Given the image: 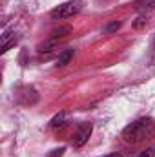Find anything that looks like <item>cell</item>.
<instances>
[{"label": "cell", "instance_id": "cell-3", "mask_svg": "<svg viewBox=\"0 0 155 157\" xmlns=\"http://www.w3.org/2000/svg\"><path fill=\"white\" fill-rule=\"evenodd\" d=\"M89 135H91V124L89 122H80L77 126V130H75V133H73V146L86 144Z\"/></svg>", "mask_w": 155, "mask_h": 157}, {"label": "cell", "instance_id": "cell-13", "mask_svg": "<svg viewBox=\"0 0 155 157\" xmlns=\"http://www.w3.org/2000/svg\"><path fill=\"white\" fill-rule=\"evenodd\" d=\"M106 157H122V154H110V155H106Z\"/></svg>", "mask_w": 155, "mask_h": 157}, {"label": "cell", "instance_id": "cell-9", "mask_svg": "<svg viewBox=\"0 0 155 157\" xmlns=\"http://www.w3.org/2000/svg\"><path fill=\"white\" fill-rule=\"evenodd\" d=\"M66 122H64V113H59L57 117L51 121V128H62Z\"/></svg>", "mask_w": 155, "mask_h": 157}, {"label": "cell", "instance_id": "cell-14", "mask_svg": "<svg viewBox=\"0 0 155 157\" xmlns=\"http://www.w3.org/2000/svg\"><path fill=\"white\" fill-rule=\"evenodd\" d=\"M152 53H153V57H155V40H153V44H152Z\"/></svg>", "mask_w": 155, "mask_h": 157}, {"label": "cell", "instance_id": "cell-6", "mask_svg": "<svg viewBox=\"0 0 155 157\" xmlns=\"http://www.w3.org/2000/svg\"><path fill=\"white\" fill-rule=\"evenodd\" d=\"M135 7L137 9H155V0H137Z\"/></svg>", "mask_w": 155, "mask_h": 157}, {"label": "cell", "instance_id": "cell-1", "mask_svg": "<svg viewBox=\"0 0 155 157\" xmlns=\"http://www.w3.org/2000/svg\"><path fill=\"white\" fill-rule=\"evenodd\" d=\"M153 133H155V121H152V119H139V121H135V122H131V124H128L124 128L122 137H124L126 143L135 144V143H141V141L152 137Z\"/></svg>", "mask_w": 155, "mask_h": 157}, {"label": "cell", "instance_id": "cell-7", "mask_svg": "<svg viewBox=\"0 0 155 157\" xmlns=\"http://www.w3.org/2000/svg\"><path fill=\"white\" fill-rule=\"evenodd\" d=\"M71 29L66 26V28H59V29H55V31H51V40H57V39H62V37H66L68 33H70Z\"/></svg>", "mask_w": 155, "mask_h": 157}, {"label": "cell", "instance_id": "cell-10", "mask_svg": "<svg viewBox=\"0 0 155 157\" xmlns=\"http://www.w3.org/2000/svg\"><path fill=\"white\" fill-rule=\"evenodd\" d=\"M64 152H66L64 148H55V150H51V152L47 154V157H62Z\"/></svg>", "mask_w": 155, "mask_h": 157}, {"label": "cell", "instance_id": "cell-5", "mask_svg": "<svg viewBox=\"0 0 155 157\" xmlns=\"http://www.w3.org/2000/svg\"><path fill=\"white\" fill-rule=\"evenodd\" d=\"M71 59H73V49H64L57 59V66H66Z\"/></svg>", "mask_w": 155, "mask_h": 157}, {"label": "cell", "instance_id": "cell-12", "mask_svg": "<svg viewBox=\"0 0 155 157\" xmlns=\"http://www.w3.org/2000/svg\"><path fill=\"white\" fill-rule=\"evenodd\" d=\"M146 24V18L144 17H141V18H137V22H135V28H142Z\"/></svg>", "mask_w": 155, "mask_h": 157}, {"label": "cell", "instance_id": "cell-2", "mask_svg": "<svg viewBox=\"0 0 155 157\" xmlns=\"http://www.w3.org/2000/svg\"><path fill=\"white\" fill-rule=\"evenodd\" d=\"M80 9H82V2L80 0H71V2H64V4L57 6L49 15L55 20H64V18H70V17L77 15Z\"/></svg>", "mask_w": 155, "mask_h": 157}, {"label": "cell", "instance_id": "cell-4", "mask_svg": "<svg viewBox=\"0 0 155 157\" xmlns=\"http://www.w3.org/2000/svg\"><path fill=\"white\" fill-rule=\"evenodd\" d=\"M17 40H18V37H17V33L15 31H4V35H2V53H6V51H9L15 44H17Z\"/></svg>", "mask_w": 155, "mask_h": 157}, {"label": "cell", "instance_id": "cell-8", "mask_svg": "<svg viewBox=\"0 0 155 157\" xmlns=\"http://www.w3.org/2000/svg\"><path fill=\"white\" fill-rule=\"evenodd\" d=\"M120 26H122V24H120L119 20H113V22H110L108 26H104V29H102V31H104V33H113V31H117Z\"/></svg>", "mask_w": 155, "mask_h": 157}, {"label": "cell", "instance_id": "cell-11", "mask_svg": "<svg viewBox=\"0 0 155 157\" xmlns=\"http://www.w3.org/2000/svg\"><path fill=\"white\" fill-rule=\"evenodd\" d=\"M137 157H155V148H146L144 152H141Z\"/></svg>", "mask_w": 155, "mask_h": 157}]
</instances>
